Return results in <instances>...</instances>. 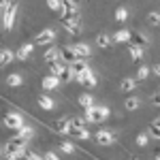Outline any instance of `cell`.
<instances>
[{"label":"cell","mask_w":160,"mask_h":160,"mask_svg":"<svg viewBox=\"0 0 160 160\" xmlns=\"http://www.w3.org/2000/svg\"><path fill=\"white\" fill-rule=\"evenodd\" d=\"M60 58H62V62H66V64H73L75 60H79V56H77V51L73 49V45L60 47Z\"/></svg>","instance_id":"11"},{"label":"cell","mask_w":160,"mask_h":160,"mask_svg":"<svg viewBox=\"0 0 160 160\" xmlns=\"http://www.w3.org/2000/svg\"><path fill=\"white\" fill-rule=\"evenodd\" d=\"M71 68H73V75H75V79H77L79 75H83V73H86L90 66H88V62L83 60V58H79V60H75L73 64H71Z\"/></svg>","instance_id":"15"},{"label":"cell","mask_w":160,"mask_h":160,"mask_svg":"<svg viewBox=\"0 0 160 160\" xmlns=\"http://www.w3.org/2000/svg\"><path fill=\"white\" fill-rule=\"evenodd\" d=\"M149 75H152V66H145V64H141L139 68H137V81H145Z\"/></svg>","instance_id":"26"},{"label":"cell","mask_w":160,"mask_h":160,"mask_svg":"<svg viewBox=\"0 0 160 160\" xmlns=\"http://www.w3.org/2000/svg\"><path fill=\"white\" fill-rule=\"evenodd\" d=\"M24 158H26V160H45L41 154H37V152H30V149H26V152H24Z\"/></svg>","instance_id":"38"},{"label":"cell","mask_w":160,"mask_h":160,"mask_svg":"<svg viewBox=\"0 0 160 160\" xmlns=\"http://www.w3.org/2000/svg\"><path fill=\"white\" fill-rule=\"evenodd\" d=\"M17 135L22 137V139H26V141H30V139L34 137V128H32V126H28V124H24V126L17 130Z\"/></svg>","instance_id":"27"},{"label":"cell","mask_w":160,"mask_h":160,"mask_svg":"<svg viewBox=\"0 0 160 160\" xmlns=\"http://www.w3.org/2000/svg\"><path fill=\"white\" fill-rule=\"evenodd\" d=\"M7 86H9V88L24 86V75H22V73H11L9 77H7Z\"/></svg>","instance_id":"19"},{"label":"cell","mask_w":160,"mask_h":160,"mask_svg":"<svg viewBox=\"0 0 160 160\" xmlns=\"http://www.w3.org/2000/svg\"><path fill=\"white\" fill-rule=\"evenodd\" d=\"M34 47H37L34 43H24L19 49L15 51V60H26V58L32 53V49H34Z\"/></svg>","instance_id":"14"},{"label":"cell","mask_w":160,"mask_h":160,"mask_svg":"<svg viewBox=\"0 0 160 160\" xmlns=\"http://www.w3.org/2000/svg\"><path fill=\"white\" fill-rule=\"evenodd\" d=\"M2 124H4L7 128H11V130H19L26 122H24V115H22V113H17V111H9V113L4 115Z\"/></svg>","instance_id":"3"},{"label":"cell","mask_w":160,"mask_h":160,"mask_svg":"<svg viewBox=\"0 0 160 160\" xmlns=\"http://www.w3.org/2000/svg\"><path fill=\"white\" fill-rule=\"evenodd\" d=\"M15 60V51L11 49H0V66H9Z\"/></svg>","instance_id":"22"},{"label":"cell","mask_w":160,"mask_h":160,"mask_svg":"<svg viewBox=\"0 0 160 160\" xmlns=\"http://www.w3.org/2000/svg\"><path fill=\"white\" fill-rule=\"evenodd\" d=\"M66 137H75V139H79V141H86L90 139V132H88V128H79V126H68V130H66Z\"/></svg>","instance_id":"12"},{"label":"cell","mask_w":160,"mask_h":160,"mask_svg":"<svg viewBox=\"0 0 160 160\" xmlns=\"http://www.w3.org/2000/svg\"><path fill=\"white\" fill-rule=\"evenodd\" d=\"M75 81H77V83H81L83 88H96V86H98V77L94 75V71H92V68H88L83 75H79Z\"/></svg>","instance_id":"7"},{"label":"cell","mask_w":160,"mask_h":160,"mask_svg":"<svg viewBox=\"0 0 160 160\" xmlns=\"http://www.w3.org/2000/svg\"><path fill=\"white\" fill-rule=\"evenodd\" d=\"M154 124H156V126H160V115L156 118V120H154Z\"/></svg>","instance_id":"42"},{"label":"cell","mask_w":160,"mask_h":160,"mask_svg":"<svg viewBox=\"0 0 160 160\" xmlns=\"http://www.w3.org/2000/svg\"><path fill=\"white\" fill-rule=\"evenodd\" d=\"M152 75L160 77V64H154V66H152Z\"/></svg>","instance_id":"41"},{"label":"cell","mask_w":160,"mask_h":160,"mask_svg":"<svg viewBox=\"0 0 160 160\" xmlns=\"http://www.w3.org/2000/svg\"><path fill=\"white\" fill-rule=\"evenodd\" d=\"M58 77H60L62 86H64V83H71V81H75V75H73V68H71V64H64Z\"/></svg>","instance_id":"16"},{"label":"cell","mask_w":160,"mask_h":160,"mask_svg":"<svg viewBox=\"0 0 160 160\" xmlns=\"http://www.w3.org/2000/svg\"><path fill=\"white\" fill-rule=\"evenodd\" d=\"M38 107L45 109V111H51L56 107V100L51 98V96H47V94H41V96H38Z\"/></svg>","instance_id":"20"},{"label":"cell","mask_w":160,"mask_h":160,"mask_svg":"<svg viewBox=\"0 0 160 160\" xmlns=\"http://www.w3.org/2000/svg\"><path fill=\"white\" fill-rule=\"evenodd\" d=\"M62 86V81H60V77H56V75H47V77H43L41 79V88L43 90H47V92H51V90H58V88Z\"/></svg>","instance_id":"10"},{"label":"cell","mask_w":160,"mask_h":160,"mask_svg":"<svg viewBox=\"0 0 160 160\" xmlns=\"http://www.w3.org/2000/svg\"><path fill=\"white\" fill-rule=\"evenodd\" d=\"M73 49L77 51V56H79V58H83V60L92 56V47H90L88 43H75V45H73Z\"/></svg>","instance_id":"17"},{"label":"cell","mask_w":160,"mask_h":160,"mask_svg":"<svg viewBox=\"0 0 160 160\" xmlns=\"http://www.w3.org/2000/svg\"><path fill=\"white\" fill-rule=\"evenodd\" d=\"M111 43H113V38L109 34H105V32H100L98 37H96V47H100V49H109Z\"/></svg>","instance_id":"23"},{"label":"cell","mask_w":160,"mask_h":160,"mask_svg":"<svg viewBox=\"0 0 160 160\" xmlns=\"http://www.w3.org/2000/svg\"><path fill=\"white\" fill-rule=\"evenodd\" d=\"M68 120H71L73 126H79V128H86V124H88L86 118H77V115H75V118H68Z\"/></svg>","instance_id":"37"},{"label":"cell","mask_w":160,"mask_h":160,"mask_svg":"<svg viewBox=\"0 0 160 160\" xmlns=\"http://www.w3.org/2000/svg\"><path fill=\"white\" fill-rule=\"evenodd\" d=\"M60 2H62V9H64L60 17H79V7H77L75 0H60Z\"/></svg>","instance_id":"9"},{"label":"cell","mask_w":160,"mask_h":160,"mask_svg":"<svg viewBox=\"0 0 160 160\" xmlns=\"http://www.w3.org/2000/svg\"><path fill=\"white\" fill-rule=\"evenodd\" d=\"M109 107H105V105H92L90 109H86V120L88 124H100L109 118Z\"/></svg>","instance_id":"2"},{"label":"cell","mask_w":160,"mask_h":160,"mask_svg":"<svg viewBox=\"0 0 160 160\" xmlns=\"http://www.w3.org/2000/svg\"><path fill=\"white\" fill-rule=\"evenodd\" d=\"M128 160H139V158H135V156H130V158H128Z\"/></svg>","instance_id":"45"},{"label":"cell","mask_w":160,"mask_h":160,"mask_svg":"<svg viewBox=\"0 0 160 160\" xmlns=\"http://www.w3.org/2000/svg\"><path fill=\"white\" fill-rule=\"evenodd\" d=\"M148 132H149V137H154L156 141H160V126H156V124L152 122V124H149V128H148Z\"/></svg>","instance_id":"36"},{"label":"cell","mask_w":160,"mask_h":160,"mask_svg":"<svg viewBox=\"0 0 160 160\" xmlns=\"http://www.w3.org/2000/svg\"><path fill=\"white\" fill-rule=\"evenodd\" d=\"M128 19V9L126 7H120L118 11H115V22H120V24H124Z\"/></svg>","instance_id":"32"},{"label":"cell","mask_w":160,"mask_h":160,"mask_svg":"<svg viewBox=\"0 0 160 160\" xmlns=\"http://www.w3.org/2000/svg\"><path fill=\"white\" fill-rule=\"evenodd\" d=\"M2 152H4V148H0V158H2Z\"/></svg>","instance_id":"44"},{"label":"cell","mask_w":160,"mask_h":160,"mask_svg":"<svg viewBox=\"0 0 160 160\" xmlns=\"http://www.w3.org/2000/svg\"><path fill=\"white\" fill-rule=\"evenodd\" d=\"M43 60L47 62V64H49V62H56V60H62L60 58V47H49V49L43 53Z\"/></svg>","instance_id":"21"},{"label":"cell","mask_w":160,"mask_h":160,"mask_svg":"<svg viewBox=\"0 0 160 160\" xmlns=\"http://www.w3.org/2000/svg\"><path fill=\"white\" fill-rule=\"evenodd\" d=\"M47 7H49L51 11H56L58 15H62V13H64V9H62V2H60V0H47Z\"/></svg>","instance_id":"34"},{"label":"cell","mask_w":160,"mask_h":160,"mask_svg":"<svg viewBox=\"0 0 160 160\" xmlns=\"http://www.w3.org/2000/svg\"><path fill=\"white\" fill-rule=\"evenodd\" d=\"M94 141L102 145V148H107V145H113L115 143V132H111V130H98L96 135H94Z\"/></svg>","instance_id":"8"},{"label":"cell","mask_w":160,"mask_h":160,"mask_svg":"<svg viewBox=\"0 0 160 160\" xmlns=\"http://www.w3.org/2000/svg\"><path fill=\"white\" fill-rule=\"evenodd\" d=\"M135 141H137V145H139V148H145V145L149 143V132H139Z\"/></svg>","instance_id":"33"},{"label":"cell","mask_w":160,"mask_h":160,"mask_svg":"<svg viewBox=\"0 0 160 160\" xmlns=\"http://www.w3.org/2000/svg\"><path fill=\"white\" fill-rule=\"evenodd\" d=\"M120 88H122V92H132V90H137V79L135 77H124Z\"/></svg>","instance_id":"25"},{"label":"cell","mask_w":160,"mask_h":160,"mask_svg":"<svg viewBox=\"0 0 160 160\" xmlns=\"http://www.w3.org/2000/svg\"><path fill=\"white\" fill-rule=\"evenodd\" d=\"M128 56H130V60H132V62H141V58H143V49H139V47H135V45H130V47H128Z\"/></svg>","instance_id":"29"},{"label":"cell","mask_w":160,"mask_h":160,"mask_svg":"<svg viewBox=\"0 0 160 160\" xmlns=\"http://www.w3.org/2000/svg\"><path fill=\"white\" fill-rule=\"evenodd\" d=\"M17 11H19V0H9V4L2 9V28L9 32L15 26V17H17Z\"/></svg>","instance_id":"1"},{"label":"cell","mask_w":160,"mask_h":160,"mask_svg":"<svg viewBox=\"0 0 160 160\" xmlns=\"http://www.w3.org/2000/svg\"><path fill=\"white\" fill-rule=\"evenodd\" d=\"M145 19H148V24H149V26L158 28V26H160V13H158V11H149Z\"/></svg>","instance_id":"31"},{"label":"cell","mask_w":160,"mask_h":160,"mask_svg":"<svg viewBox=\"0 0 160 160\" xmlns=\"http://www.w3.org/2000/svg\"><path fill=\"white\" fill-rule=\"evenodd\" d=\"M56 37H58V34H56L53 28H45V30H41L37 37H34L32 43H34V45H49V43L56 41Z\"/></svg>","instance_id":"5"},{"label":"cell","mask_w":160,"mask_h":160,"mask_svg":"<svg viewBox=\"0 0 160 160\" xmlns=\"http://www.w3.org/2000/svg\"><path fill=\"white\" fill-rule=\"evenodd\" d=\"M60 24L68 34H81V30H83L79 17H60Z\"/></svg>","instance_id":"4"},{"label":"cell","mask_w":160,"mask_h":160,"mask_svg":"<svg viewBox=\"0 0 160 160\" xmlns=\"http://www.w3.org/2000/svg\"><path fill=\"white\" fill-rule=\"evenodd\" d=\"M43 158H45V160H60V156H58L56 152H45Z\"/></svg>","instance_id":"40"},{"label":"cell","mask_w":160,"mask_h":160,"mask_svg":"<svg viewBox=\"0 0 160 160\" xmlns=\"http://www.w3.org/2000/svg\"><path fill=\"white\" fill-rule=\"evenodd\" d=\"M130 45H135L139 49H145L149 45V38L148 34H143V32H132V37H130Z\"/></svg>","instance_id":"13"},{"label":"cell","mask_w":160,"mask_h":160,"mask_svg":"<svg viewBox=\"0 0 160 160\" xmlns=\"http://www.w3.org/2000/svg\"><path fill=\"white\" fill-rule=\"evenodd\" d=\"M68 126H71V120H68V118H62V120H58V122H56V126H53V128H56L58 132H62V135H66Z\"/></svg>","instance_id":"30"},{"label":"cell","mask_w":160,"mask_h":160,"mask_svg":"<svg viewBox=\"0 0 160 160\" xmlns=\"http://www.w3.org/2000/svg\"><path fill=\"white\" fill-rule=\"evenodd\" d=\"M77 105H79V107H81V109H90V107H92V105H94V96H92V94H81V96H79V98H77Z\"/></svg>","instance_id":"24"},{"label":"cell","mask_w":160,"mask_h":160,"mask_svg":"<svg viewBox=\"0 0 160 160\" xmlns=\"http://www.w3.org/2000/svg\"><path fill=\"white\" fill-rule=\"evenodd\" d=\"M60 152H64V154H75V145L71 143V141H60Z\"/></svg>","instance_id":"35"},{"label":"cell","mask_w":160,"mask_h":160,"mask_svg":"<svg viewBox=\"0 0 160 160\" xmlns=\"http://www.w3.org/2000/svg\"><path fill=\"white\" fill-rule=\"evenodd\" d=\"M141 107V100L137 98V96H130V98H126V102H124V109L126 111H137Z\"/></svg>","instance_id":"28"},{"label":"cell","mask_w":160,"mask_h":160,"mask_svg":"<svg viewBox=\"0 0 160 160\" xmlns=\"http://www.w3.org/2000/svg\"><path fill=\"white\" fill-rule=\"evenodd\" d=\"M154 160H160V152H156V158H154Z\"/></svg>","instance_id":"43"},{"label":"cell","mask_w":160,"mask_h":160,"mask_svg":"<svg viewBox=\"0 0 160 160\" xmlns=\"http://www.w3.org/2000/svg\"><path fill=\"white\" fill-rule=\"evenodd\" d=\"M26 139H22L19 135H15V137H11L9 141H7V145H4V152L7 154H13V152H24L26 149Z\"/></svg>","instance_id":"6"},{"label":"cell","mask_w":160,"mask_h":160,"mask_svg":"<svg viewBox=\"0 0 160 160\" xmlns=\"http://www.w3.org/2000/svg\"><path fill=\"white\" fill-rule=\"evenodd\" d=\"M130 37H132V32L122 28V30H118L111 38H113V43H130Z\"/></svg>","instance_id":"18"},{"label":"cell","mask_w":160,"mask_h":160,"mask_svg":"<svg viewBox=\"0 0 160 160\" xmlns=\"http://www.w3.org/2000/svg\"><path fill=\"white\" fill-rule=\"evenodd\" d=\"M149 105H152V107H160V92L152 94V98H149Z\"/></svg>","instance_id":"39"}]
</instances>
